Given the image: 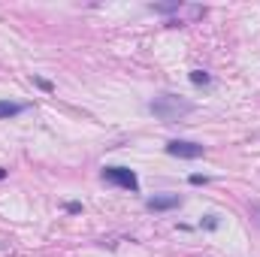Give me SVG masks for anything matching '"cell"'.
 I'll list each match as a JSON object with an SVG mask.
<instances>
[{"mask_svg":"<svg viewBox=\"0 0 260 257\" xmlns=\"http://www.w3.org/2000/svg\"><path fill=\"white\" fill-rule=\"evenodd\" d=\"M37 85H40L43 91H52V82H46V79H37Z\"/></svg>","mask_w":260,"mask_h":257,"instance_id":"9","label":"cell"},{"mask_svg":"<svg viewBox=\"0 0 260 257\" xmlns=\"http://www.w3.org/2000/svg\"><path fill=\"white\" fill-rule=\"evenodd\" d=\"M148 112H151L154 118L173 124V121H182L185 115H191V112H194V103L185 100V97H176V94H160V97H154V100L148 103Z\"/></svg>","mask_w":260,"mask_h":257,"instance_id":"1","label":"cell"},{"mask_svg":"<svg viewBox=\"0 0 260 257\" xmlns=\"http://www.w3.org/2000/svg\"><path fill=\"white\" fill-rule=\"evenodd\" d=\"M248 215H251V221L260 227V203H251V206H248Z\"/></svg>","mask_w":260,"mask_h":257,"instance_id":"7","label":"cell"},{"mask_svg":"<svg viewBox=\"0 0 260 257\" xmlns=\"http://www.w3.org/2000/svg\"><path fill=\"white\" fill-rule=\"evenodd\" d=\"M67 212H73V215H76V212H82V206H79V203H67Z\"/></svg>","mask_w":260,"mask_h":257,"instance_id":"10","label":"cell"},{"mask_svg":"<svg viewBox=\"0 0 260 257\" xmlns=\"http://www.w3.org/2000/svg\"><path fill=\"white\" fill-rule=\"evenodd\" d=\"M191 82H194V85H212V76L203 73V70H194V73H191Z\"/></svg>","mask_w":260,"mask_h":257,"instance_id":"6","label":"cell"},{"mask_svg":"<svg viewBox=\"0 0 260 257\" xmlns=\"http://www.w3.org/2000/svg\"><path fill=\"white\" fill-rule=\"evenodd\" d=\"M203 227H209V230H215V227H218V218H215V215H206V221H203Z\"/></svg>","mask_w":260,"mask_h":257,"instance_id":"8","label":"cell"},{"mask_svg":"<svg viewBox=\"0 0 260 257\" xmlns=\"http://www.w3.org/2000/svg\"><path fill=\"white\" fill-rule=\"evenodd\" d=\"M167 154L182 157V160H197V157H203V145L188 142V139H173V142H167Z\"/></svg>","mask_w":260,"mask_h":257,"instance_id":"3","label":"cell"},{"mask_svg":"<svg viewBox=\"0 0 260 257\" xmlns=\"http://www.w3.org/2000/svg\"><path fill=\"white\" fill-rule=\"evenodd\" d=\"M182 206V197L179 194H154L145 200V209L148 212H170V209H179Z\"/></svg>","mask_w":260,"mask_h":257,"instance_id":"4","label":"cell"},{"mask_svg":"<svg viewBox=\"0 0 260 257\" xmlns=\"http://www.w3.org/2000/svg\"><path fill=\"white\" fill-rule=\"evenodd\" d=\"M103 182L118 185L124 191H139V179H136V173L127 170V167H106L103 170Z\"/></svg>","mask_w":260,"mask_h":257,"instance_id":"2","label":"cell"},{"mask_svg":"<svg viewBox=\"0 0 260 257\" xmlns=\"http://www.w3.org/2000/svg\"><path fill=\"white\" fill-rule=\"evenodd\" d=\"M191 185H206V176H191Z\"/></svg>","mask_w":260,"mask_h":257,"instance_id":"11","label":"cell"},{"mask_svg":"<svg viewBox=\"0 0 260 257\" xmlns=\"http://www.w3.org/2000/svg\"><path fill=\"white\" fill-rule=\"evenodd\" d=\"M21 112H24V103L0 100V118H12V115H21Z\"/></svg>","mask_w":260,"mask_h":257,"instance_id":"5","label":"cell"}]
</instances>
